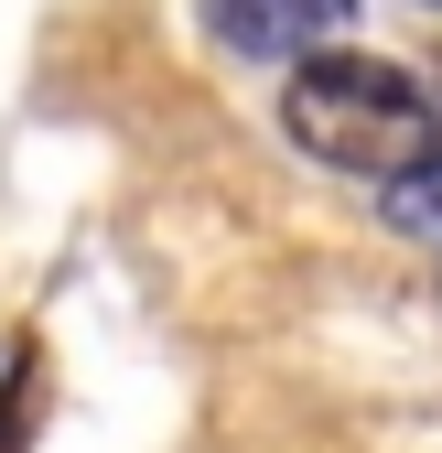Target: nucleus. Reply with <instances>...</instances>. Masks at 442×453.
I'll return each instance as SVG.
<instances>
[{
  "label": "nucleus",
  "instance_id": "f257e3e1",
  "mask_svg": "<svg viewBox=\"0 0 442 453\" xmlns=\"http://www.w3.org/2000/svg\"><path fill=\"white\" fill-rule=\"evenodd\" d=\"M281 130L313 162H335V173H367L377 195H389L400 173H421V162H442V108L389 65V54H313V65H292Z\"/></svg>",
  "mask_w": 442,
  "mask_h": 453
},
{
  "label": "nucleus",
  "instance_id": "f03ea898",
  "mask_svg": "<svg viewBox=\"0 0 442 453\" xmlns=\"http://www.w3.org/2000/svg\"><path fill=\"white\" fill-rule=\"evenodd\" d=\"M346 22H356V0H216V33L238 54H302V65H313V43L346 33Z\"/></svg>",
  "mask_w": 442,
  "mask_h": 453
},
{
  "label": "nucleus",
  "instance_id": "7ed1b4c3",
  "mask_svg": "<svg viewBox=\"0 0 442 453\" xmlns=\"http://www.w3.org/2000/svg\"><path fill=\"white\" fill-rule=\"evenodd\" d=\"M389 226L442 249V162H421V173H400V184H389Z\"/></svg>",
  "mask_w": 442,
  "mask_h": 453
},
{
  "label": "nucleus",
  "instance_id": "20e7f679",
  "mask_svg": "<svg viewBox=\"0 0 442 453\" xmlns=\"http://www.w3.org/2000/svg\"><path fill=\"white\" fill-rule=\"evenodd\" d=\"M11 432H22V378L0 388V453H11Z\"/></svg>",
  "mask_w": 442,
  "mask_h": 453
},
{
  "label": "nucleus",
  "instance_id": "39448f33",
  "mask_svg": "<svg viewBox=\"0 0 442 453\" xmlns=\"http://www.w3.org/2000/svg\"><path fill=\"white\" fill-rule=\"evenodd\" d=\"M421 12H442V0H421Z\"/></svg>",
  "mask_w": 442,
  "mask_h": 453
}]
</instances>
